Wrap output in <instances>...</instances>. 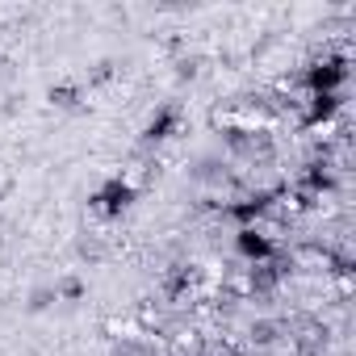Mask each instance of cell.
I'll return each instance as SVG.
<instances>
[{"label": "cell", "instance_id": "3", "mask_svg": "<svg viewBox=\"0 0 356 356\" xmlns=\"http://www.w3.org/2000/svg\"><path fill=\"white\" fill-rule=\"evenodd\" d=\"M302 80H306V97L343 92V84H348V59H314Z\"/></svg>", "mask_w": 356, "mask_h": 356}, {"label": "cell", "instance_id": "1", "mask_svg": "<svg viewBox=\"0 0 356 356\" xmlns=\"http://www.w3.org/2000/svg\"><path fill=\"white\" fill-rule=\"evenodd\" d=\"M134 202H138V189H134L130 176H109V181H101L97 193L88 197V206H92L101 218H122V214H130Z\"/></svg>", "mask_w": 356, "mask_h": 356}, {"label": "cell", "instance_id": "8", "mask_svg": "<svg viewBox=\"0 0 356 356\" xmlns=\"http://www.w3.org/2000/svg\"><path fill=\"white\" fill-rule=\"evenodd\" d=\"M331 185H335V176L327 172V163H310V168H306V189H310V193H327Z\"/></svg>", "mask_w": 356, "mask_h": 356}, {"label": "cell", "instance_id": "9", "mask_svg": "<svg viewBox=\"0 0 356 356\" xmlns=\"http://www.w3.org/2000/svg\"><path fill=\"white\" fill-rule=\"evenodd\" d=\"M88 293V285L80 281V277H63V281H55V298L59 302H80Z\"/></svg>", "mask_w": 356, "mask_h": 356}, {"label": "cell", "instance_id": "2", "mask_svg": "<svg viewBox=\"0 0 356 356\" xmlns=\"http://www.w3.org/2000/svg\"><path fill=\"white\" fill-rule=\"evenodd\" d=\"M235 256H239L243 264H252V268L273 264V260H277V239H273L264 227H239V231H235Z\"/></svg>", "mask_w": 356, "mask_h": 356}, {"label": "cell", "instance_id": "5", "mask_svg": "<svg viewBox=\"0 0 356 356\" xmlns=\"http://www.w3.org/2000/svg\"><path fill=\"white\" fill-rule=\"evenodd\" d=\"M273 189H260V193H248V197H239V202H231L227 206V218L235 222V227H260V218L268 214V206H273Z\"/></svg>", "mask_w": 356, "mask_h": 356}, {"label": "cell", "instance_id": "7", "mask_svg": "<svg viewBox=\"0 0 356 356\" xmlns=\"http://www.w3.org/2000/svg\"><path fill=\"white\" fill-rule=\"evenodd\" d=\"M51 105H59V109H76L80 101H84V84H76V80H63V84H51Z\"/></svg>", "mask_w": 356, "mask_h": 356}, {"label": "cell", "instance_id": "4", "mask_svg": "<svg viewBox=\"0 0 356 356\" xmlns=\"http://www.w3.org/2000/svg\"><path fill=\"white\" fill-rule=\"evenodd\" d=\"M181 122H185L181 105H172V101L155 105L151 118L143 122V143H168V138H176V134H181Z\"/></svg>", "mask_w": 356, "mask_h": 356}, {"label": "cell", "instance_id": "6", "mask_svg": "<svg viewBox=\"0 0 356 356\" xmlns=\"http://www.w3.org/2000/svg\"><path fill=\"white\" fill-rule=\"evenodd\" d=\"M343 109V92H323V97H306V113L302 122L306 126H327L335 113Z\"/></svg>", "mask_w": 356, "mask_h": 356}, {"label": "cell", "instance_id": "11", "mask_svg": "<svg viewBox=\"0 0 356 356\" xmlns=\"http://www.w3.org/2000/svg\"><path fill=\"white\" fill-rule=\"evenodd\" d=\"M0 197H5V193H0Z\"/></svg>", "mask_w": 356, "mask_h": 356}, {"label": "cell", "instance_id": "10", "mask_svg": "<svg viewBox=\"0 0 356 356\" xmlns=\"http://www.w3.org/2000/svg\"><path fill=\"white\" fill-rule=\"evenodd\" d=\"M51 302H59V298H55V285H38V289L30 293V310H47Z\"/></svg>", "mask_w": 356, "mask_h": 356}]
</instances>
